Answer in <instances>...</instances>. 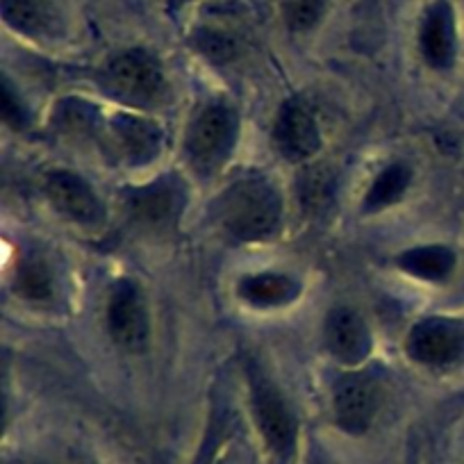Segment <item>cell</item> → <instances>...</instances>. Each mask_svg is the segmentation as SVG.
Wrapping results in <instances>:
<instances>
[{
	"mask_svg": "<svg viewBox=\"0 0 464 464\" xmlns=\"http://www.w3.org/2000/svg\"><path fill=\"white\" fill-rule=\"evenodd\" d=\"M237 141V114L226 102H209L191 119L185 137L189 162L198 171H214L230 158Z\"/></svg>",
	"mask_w": 464,
	"mask_h": 464,
	"instance_id": "obj_3",
	"label": "cell"
},
{
	"mask_svg": "<svg viewBox=\"0 0 464 464\" xmlns=\"http://www.w3.org/2000/svg\"><path fill=\"white\" fill-rule=\"evenodd\" d=\"M44 194L53 208L82 227H98L105 221V208L93 187L73 171H53L44 182Z\"/></svg>",
	"mask_w": 464,
	"mask_h": 464,
	"instance_id": "obj_9",
	"label": "cell"
},
{
	"mask_svg": "<svg viewBox=\"0 0 464 464\" xmlns=\"http://www.w3.org/2000/svg\"><path fill=\"white\" fill-rule=\"evenodd\" d=\"M405 348L423 367H450L464 358V330L449 319H423L412 325Z\"/></svg>",
	"mask_w": 464,
	"mask_h": 464,
	"instance_id": "obj_7",
	"label": "cell"
},
{
	"mask_svg": "<svg viewBox=\"0 0 464 464\" xmlns=\"http://www.w3.org/2000/svg\"><path fill=\"white\" fill-rule=\"evenodd\" d=\"M53 274L46 262L30 257L16 269L14 292L30 303H46L53 298Z\"/></svg>",
	"mask_w": 464,
	"mask_h": 464,
	"instance_id": "obj_18",
	"label": "cell"
},
{
	"mask_svg": "<svg viewBox=\"0 0 464 464\" xmlns=\"http://www.w3.org/2000/svg\"><path fill=\"white\" fill-rule=\"evenodd\" d=\"M107 330L116 346L130 353L144 351L150 337V319L144 294L130 280L116 283L107 301Z\"/></svg>",
	"mask_w": 464,
	"mask_h": 464,
	"instance_id": "obj_6",
	"label": "cell"
},
{
	"mask_svg": "<svg viewBox=\"0 0 464 464\" xmlns=\"http://www.w3.org/2000/svg\"><path fill=\"white\" fill-rule=\"evenodd\" d=\"M298 285L283 274H256L239 283V296L256 307H280L292 303Z\"/></svg>",
	"mask_w": 464,
	"mask_h": 464,
	"instance_id": "obj_15",
	"label": "cell"
},
{
	"mask_svg": "<svg viewBox=\"0 0 464 464\" xmlns=\"http://www.w3.org/2000/svg\"><path fill=\"white\" fill-rule=\"evenodd\" d=\"M325 0H287L285 16L294 30H310L324 16Z\"/></svg>",
	"mask_w": 464,
	"mask_h": 464,
	"instance_id": "obj_21",
	"label": "cell"
},
{
	"mask_svg": "<svg viewBox=\"0 0 464 464\" xmlns=\"http://www.w3.org/2000/svg\"><path fill=\"white\" fill-rule=\"evenodd\" d=\"M101 116L92 102L64 101L55 111V126L69 137H89L98 130Z\"/></svg>",
	"mask_w": 464,
	"mask_h": 464,
	"instance_id": "obj_20",
	"label": "cell"
},
{
	"mask_svg": "<svg viewBox=\"0 0 464 464\" xmlns=\"http://www.w3.org/2000/svg\"><path fill=\"white\" fill-rule=\"evenodd\" d=\"M410 180H412V171L405 164L394 162L387 169H382L376 180L372 182V187H369L367 198H364V209L378 212V209H385L390 205L399 203L405 191H408Z\"/></svg>",
	"mask_w": 464,
	"mask_h": 464,
	"instance_id": "obj_17",
	"label": "cell"
},
{
	"mask_svg": "<svg viewBox=\"0 0 464 464\" xmlns=\"http://www.w3.org/2000/svg\"><path fill=\"white\" fill-rule=\"evenodd\" d=\"M167 3L173 7H182V5H187V3H191V0H167Z\"/></svg>",
	"mask_w": 464,
	"mask_h": 464,
	"instance_id": "obj_24",
	"label": "cell"
},
{
	"mask_svg": "<svg viewBox=\"0 0 464 464\" xmlns=\"http://www.w3.org/2000/svg\"><path fill=\"white\" fill-rule=\"evenodd\" d=\"M325 348L337 362L355 367L372 353V333L362 316L351 307H334L324 321Z\"/></svg>",
	"mask_w": 464,
	"mask_h": 464,
	"instance_id": "obj_12",
	"label": "cell"
},
{
	"mask_svg": "<svg viewBox=\"0 0 464 464\" xmlns=\"http://www.w3.org/2000/svg\"><path fill=\"white\" fill-rule=\"evenodd\" d=\"M162 140L164 135L158 123L146 116L121 111L107 121V141L119 160L130 167H144L153 162L162 150Z\"/></svg>",
	"mask_w": 464,
	"mask_h": 464,
	"instance_id": "obj_10",
	"label": "cell"
},
{
	"mask_svg": "<svg viewBox=\"0 0 464 464\" xmlns=\"http://www.w3.org/2000/svg\"><path fill=\"white\" fill-rule=\"evenodd\" d=\"M421 53L432 69H449L455 60V21L446 3H435L423 16Z\"/></svg>",
	"mask_w": 464,
	"mask_h": 464,
	"instance_id": "obj_13",
	"label": "cell"
},
{
	"mask_svg": "<svg viewBox=\"0 0 464 464\" xmlns=\"http://www.w3.org/2000/svg\"><path fill=\"white\" fill-rule=\"evenodd\" d=\"M396 265L414 278L437 283L453 274L455 253L446 246H419L401 253L396 257Z\"/></svg>",
	"mask_w": 464,
	"mask_h": 464,
	"instance_id": "obj_16",
	"label": "cell"
},
{
	"mask_svg": "<svg viewBox=\"0 0 464 464\" xmlns=\"http://www.w3.org/2000/svg\"><path fill=\"white\" fill-rule=\"evenodd\" d=\"M381 405L378 387L367 373H346L334 382V421L348 435H364L372 428Z\"/></svg>",
	"mask_w": 464,
	"mask_h": 464,
	"instance_id": "obj_8",
	"label": "cell"
},
{
	"mask_svg": "<svg viewBox=\"0 0 464 464\" xmlns=\"http://www.w3.org/2000/svg\"><path fill=\"white\" fill-rule=\"evenodd\" d=\"M283 218V196L265 178H242L232 182L217 200V221L239 242H260L278 230Z\"/></svg>",
	"mask_w": 464,
	"mask_h": 464,
	"instance_id": "obj_1",
	"label": "cell"
},
{
	"mask_svg": "<svg viewBox=\"0 0 464 464\" xmlns=\"http://www.w3.org/2000/svg\"><path fill=\"white\" fill-rule=\"evenodd\" d=\"M298 198L305 212H324L334 198V176L325 167L307 169L298 182Z\"/></svg>",
	"mask_w": 464,
	"mask_h": 464,
	"instance_id": "obj_19",
	"label": "cell"
},
{
	"mask_svg": "<svg viewBox=\"0 0 464 464\" xmlns=\"http://www.w3.org/2000/svg\"><path fill=\"white\" fill-rule=\"evenodd\" d=\"M248 387H251L253 417H256L262 440L266 441L269 450L287 458L296 449V417L289 410L287 401L280 394L278 387L274 385V381H269L257 364L248 367Z\"/></svg>",
	"mask_w": 464,
	"mask_h": 464,
	"instance_id": "obj_4",
	"label": "cell"
},
{
	"mask_svg": "<svg viewBox=\"0 0 464 464\" xmlns=\"http://www.w3.org/2000/svg\"><path fill=\"white\" fill-rule=\"evenodd\" d=\"M187 208V187L176 176H160L126 196V214L140 230L169 232Z\"/></svg>",
	"mask_w": 464,
	"mask_h": 464,
	"instance_id": "obj_5",
	"label": "cell"
},
{
	"mask_svg": "<svg viewBox=\"0 0 464 464\" xmlns=\"http://www.w3.org/2000/svg\"><path fill=\"white\" fill-rule=\"evenodd\" d=\"M0 111H3V121L7 123L14 130H21L28 121V116H25V107L21 105L19 96L10 89L7 80L3 82V89H0Z\"/></svg>",
	"mask_w": 464,
	"mask_h": 464,
	"instance_id": "obj_23",
	"label": "cell"
},
{
	"mask_svg": "<svg viewBox=\"0 0 464 464\" xmlns=\"http://www.w3.org/2000/svg\"><path fill=\"white\" fill-rule=\"evenodd\" d=\"M101 84L111 98L137 110L162 107L171 96V87L160 62L141 48L111 57L102 71Z\"/></svg>",
	"mask_w": 464,
	"mask_h": 464,
	"instance_id": "obj_2",
	"label": "cell"
},
{
	"mask_svg": "<svg viewBox=\"0 0 464 464\" xmlns=\"http://www.w3.org/2000/svg\"><path fill=\"white\" fill-rule=\"evenodd\" d=\"M198 48L209 60L227 62L237 53V42L227 37L226 33H221V30H203L198 34Z\"/></svg>",
	"mask_w": 464,
	"mask_h": 464,
	"instance_id": "obj_22",
	"label": "cell"
},
{
	"mask_svg": "<svg viewBox=\"0 0 464 464\" xmlns=\"http://www.w3.org/2000/svg\"><path fill=\"white\" fill-rule=\"evenodd\" d=\"M3 14L12 28L30 37L51 34L57 24L53 0H3Z\"/></svg>",
	"mask_w": 464,
	"mask_h": 464,
	"instance_id": "obj_14",
	"label": "cell"
},
{
	"mask_svg": "<svg viewBox=\"0 0 464 464\" xmlns=\"http://www.w3.org/2000/svg\"><path fill=\"white\" fill-rule=\"evenodd\" d=\"M276 149L292 162H307L321 149V132L310 107L303 101L285 102L274 123Z\"/></svg>",
	"mask_w": 464,
	"mask_h": 464,
	"instance_id": "obj_11",
	"label": "cell"
}]
</instances>
